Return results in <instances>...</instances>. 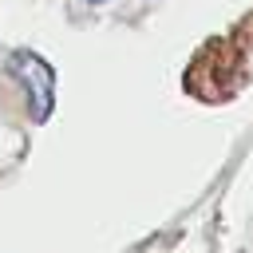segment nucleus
<instances>
[{"instance_id": "nucleus-1", "label": "nucleus", "mask_w": 253, "mask_h": 253, "mask_svg": "<svg viewBox=\"0 0 253 253\" xmlns=\"http://www.w3.org/2000/svg\"><path fill=\"white\" fill-rule=\"evenodd\" d=\"M4 71H8V79L20 87L28 115H32L36 123H43V119L55 111V71H51V63H47L43 55L28 51V47H16V51H8Z\"/></svg>"}, {"instance_id": "nucleus-2", "label": "nucleus", "mask_w": 253, "mask_h": 253, "mask_svg": "<svg viewBox=\"0 0 253 253\" xmlns=\"http://www.w3.org/2000/svg\"><path fill=\"white\" fill-rule=\"evenodd\" d=\"M87 4H107V0H87Z\"/></svg>"}]
</instances>
